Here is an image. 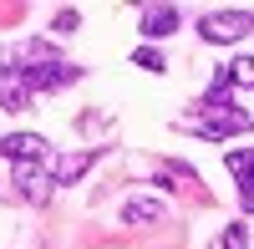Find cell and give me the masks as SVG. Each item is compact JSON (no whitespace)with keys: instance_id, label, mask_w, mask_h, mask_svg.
Instances as JSON below:
<instances>
[{"instance_id":"cell-1","label":"cell","mask_w":254,"mask_h":249,"mask_svg":"<svg viewBox=\"0 0 254 249\" xmlns=\"http://www.w3.org/2000/svg\"><path fill=\"white\" fill-rule=\"evenodd\" d=\"M198 36L208 46H234V41L254 36V10H208L198 20Z\"/></svg>"},{"instance_id":"cell-2","label":"cell","mask_w":254,"mask_h":249,"mask_svg":"<svg viewBox=\"0 0 254 249\" xmlns=\"http://www.w3.org/2000/svg\"><path fill=\"white\" fill-rule=\"evenodd\" d=\"M31 102V76L15 66V61H5V66H0V107L5 112H20Z\"/></svg>"},{"instance_id":"cell-3","label":"cell","mask_w":254,"mask_h":249,"mask_svg":"<svg viewBox=\"0 0 254 249\" xmlns=\"http://www.w3.org/2000/svg\"><path fill=\"white\" fill-rule=\"evenodd\" d=\"M15 188L20 193H31V203H46V178H41V163L36 158H26V163H15Z\"/></svg>"},{"instance_id":"cell-4","label":"cell","mask_w":254,"mask_h":249,"mask_svg":"<svg viewBox=\"0 0 254 249\" xmlns=\"http://www.w3.org/2000/svg\"><path fill=\"white\" fill-rule=\"evenodd\" d=\"M137 26H142V36H173L178 31V10L173 5H147Z\"/></svg>"},{"instance_id":"cell-5","label":"cell","mask_w":254,"mask_h":249,"mask_svg":"<svg viewBox=\"0 0 254 249\" xmlns=\"http://www.w3.org/2000/svg\"><path fill=\"white\" fill-rule=\"evenodd\" d=\"M0 158H15V163L41 158V137L36 132H5V137H0Z\"/></svg>"},{"instance_id":"cell-6","label":"cell","mask_w":254,"mask_h":249,"mask_svg":"<svg viewBox=\"0 0 254 249\" xmlns=\"http://www.w3.org/2000/svg\"><path fill=\"white\" fill-rule=\"evenodd\" d=\"M168 209H163V198H127L122 203V224H158Z\"/></svg>"},{"instance_id":"cell-7","label":"cell","mask_w":254,"mask_h":249,"mask_svg":"<svg viewBox=\"0 0 254 249\" xmlns=\"http://www.w3.org/2000/svg\"><path fill=\"white\" fill-rule=\"evenodd\" d=\"M92 163H97V153H71V158H56V173H51V178H56V183H81Z\"/></svg>"},{"instance_id":"cell-8","label":"cell","mask_w":254,"mask_h":249,"mask_svg":"<svg viewBox=\"0 0 254 249\" xmlns=\"http://www.w3.org/2000/svg\"><path fill=\"white\" fill-rule=\"evenodd\" d=\"M224 168L234 173L239 183H244V178H254V148H234V153H224Z\"/></svg>"},{"instance_id":"cell-9","label":"cell","mask_w":254,"mask_h":249,"mask_svg":"<svg viewBox=\"0 0 254 249\" xmlns=\"http://www.w3.org/2000/svg\"><path fill=\"white\" fill-rule=\"evenodd\" d=\"M224 76H229V87H254V56H234L224 66Z\"/></svg>"},{"instance_id":"cell-10","label":"cell","mask_w":254,"mask_h":249,"mask_svg":"<svg viewBox=\"0 0 254 249\" xmlns=\"http://www.w3.org/2000/svg\"><path fill=\"white\" fill-rule=\"evenodd\" d=\"M132 61H137L142 71H153V76H163V71H168V56H163L158 46H137V51H132Z\"/></svg>"},{"instance_id":"cell-11","label":"cell","mask_w":254,"mask_h":249,"mask_svg":"<svg viewBox=\"0 0 254 249\" xmlns=\"http://www.w3.org/2000/svg\"><path fill=\"white\" fill-rule=\"evenodd\" d=\"M219 244H224V249H249V234H244V224H229Z\"/></svg>"},{"instance_id":"cell-12","label":"cell","mask_w":254,"mask_h":249,"mask_svg":"<svg viewBox=\"0 0 254 249\" xmlns=\"http://www.w3.org/2000/svg\"><path fill=\"white\" fill-rule=\"evenodd\" d=\"M76 26H81V15H76L71 5H66V10H56V20H51V31H66V36H71Z\"/></svg>"},{"instance_id":"cell-13","label":"cell","mask_w":254,"mask_h":249,"mask_svg":"<svg viewBox=\"0 0 254 249\" xmlns=\"http://www.w3.org/2000/svg\"><path fill=\"white\" fill-rule=\"evenodd\" d=\"M239 209H244V214H254V178H244V183H239Z\"/></svg>"}]
</instances>
